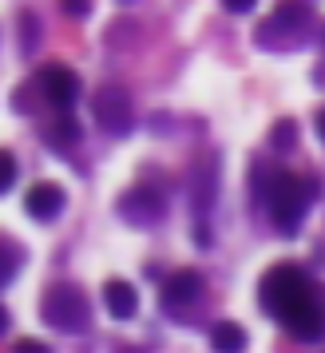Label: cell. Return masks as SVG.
I'll return each mask as SVG.
<instances>
[{"instance_id":"1","label":"cell","mask_w":325,"mask_h":353,"mask_svg":"<svg viewBox=\"0 0 325 353\" xmlns=\"http://www.w3.org/2000/svg\"><path fill=\"white\" fill-rule=\"evenodd\" d=\"M262 310L302 341H325V286H317L302 266L277 262L258 286Z\"/></svg>"},{"instance_id":"2","label":"cell","mask_w":325,"mask_h":353,"mask_svg":"<svg viewBox=\"0 0 325 353\" xmlns=\"http://www.w3.org/2000/svg\"><path fill=\"white\" fill-rule=\"evenodd\" d=\"M313 199H322V183L317 179H297L290 171H282L274 183V191L266 199V210L274 219V230L282 239H293L302 223H306V210L313 207Z\"/></svg>"},{"instance_id":"3","label":"cell","mask_w":325,"mask_h":353,"mask_svg":"<svg viewBox=\"0 0 325 353\" xmlns=\"http://www.w3.org/2000/svg\"><path fill=\"white\" fill-rule=\"evenodd\" d=\"M40 318L60 334H83L92 325V302L76 282H52L40 298Z\"/></svg>"},{"instance_id":"4","label":"cell","mask_w":325,"mask_h":353,"mask_svg":"<svg viewBox=\"0 0 325 353\" xmlns=\"http://www.w3.org/2000/svg\"><path fill=\"white\" fill-rule=\"evenodd\" d=\"M309 28H313V12L306 4H277L254 28V44L266 52H290L309 40Z\"/></svg>"},{"instance_id":"5","label":"cell","mask_w":325,"mask_h":353,"mask_svg":"<svg viewBox=\"0 0 325 353\" xmlns=\"http://www.w3.org/2000/svg\"><path fill=\"white\" fill-rule=\"evenodd\" d=\"M92 115H96V123L103 135H112V139H127L131 131L139 128V119H135V103L123 88H99L96 96H92Z\"/></svg>"},{"instance_id":"6","label":"cell","mask_w":325,"mask_h":353,"mask_svg":"<svg viewBox=\"0 0 325 353\" xmlns=\"http://www.w3.org/2000/svg\"><path fill=\"white\" fill-rule=\"evenodd\" d=\"M115 214L135 230H155L167 219V199H162L151 183H135L115 199Z\"/></svg>"},{"instance_id":"7","label":"cell","mask_w":325,"mask_h":353,"mask_svg":"<svg viewBox=\"0 0 325 353\" xmlns=\"http://www.w3.org/2000/svg\"><path fill=\"white\" fill-rule=\"evenodd\" d=\"M218 199V155H202V159L191 167V210L198 219V242L211 246V230H207V219H211V207Z\"/></svg>"},{"instance_id":"8","label":"cell","mask_w":325,"mask_h":353,"mask_svg":"<svg viewBox=\"0 0 325 353\" xmlns=\"http://www.w3.org/2000/svg\"><path fill=\"white\" fill-rule=\"evenodd\" d=\"M80 88H83L80 76H76L67 64H48L44 72H40V92H44V99L64 115H72L76 99H80Z\"/></svg>"},{"instance_id":"9","label":"cell","mask_w":325,"mask_h":353,"mask_svg":"<svg viewBox=\"0 0 325 353\" xmlns=\"http://www.w3.org/2000/svg\"><path fill=\"white\" fill-rule=\"evenodd\" d=\"M67 207V194L64 187H56V183H36L32 191L24 194V210H28V219L36 223H56Z\"/></svg>"},{"instance_id":"10","label":"cell","mask_w":325,"mask_h":353,"mask_svg":"<svg viewBox=\"0 0 325 353\" xmlns=\"http://www.w3.org/2000/svg\"><path fill=\"white\" fill-rule=\"evenodd\" d=\"M202 294H207V278L198 270H179V274H171L167 286H162V305L175 314L182 305H195Z\"/></svg>"},{"instance_id":"11","label":"cell","mask_w":325,"mask_h":353,"mask_svg":"<svg viewBox=\"0 0 325 353\" xmlns=\"http://www.w3.org/2000/svg\"><path fill=\"white\" fill-rule=\"evenodd\" d=\"M103 305H107V314H112L115 321H131L135 314H139V294H135L131 282L112 278V282L103 286Z\"/></svg>"},{"instance_id":"12","label":"cell","mask_w":325,"mask_h":353,"mask_svg":"<svg viewBox=\"0 0 325 353\" xmlns=\"http://www.w3.org/2000/svg\"><path fill=\"white\" fill-rule=\"evenodd\" d=\"M246 330L238 321H214L211 325V350L214 353H246Z\"/></svg>"},{"instance_id":"13","label":"cell","mask_w":325,"mask_h":353,"mask_svg":"<svg viewBox=\"0 0 325 353\" xmlns=\"http://www.w3.org/2000/svg\"><path fill=\"white\" fill-rule=\"evenodd\" d=\"M80 135H83V131H80V123H76L72 115H60V119H56V123L44 131V139H48V143L60 151V155H64L72 143H80Z\"/></svg>"},{"instance_id":"14","label":"cell","mask_w":325,"mask_h":353,"mask_svg":"<svg viewBox=\"0 0 325 353\" xmlns=\"http://www.w3.org/2000/svg\"><path fill=\"white\" fill-rule=\"evenodd\" d=\"M20 266H24V250H20V242L4 239V246H0V286H4V290L17 282Z\"/></svg>"},{"instance_id":"15","label":"cell","mask_w":325,"mask_h":353,"mask_svg":"<svg viewBox=\"0 0 325 353\" xmlns=\"http://www.w3.org/2000/svg\"><path fill=\"white\" fill-rule=\"evenodd\" d=\"M293 143H297V123L293 119H277L274 131H270V147L274 151H290Z\"/></svg>"},{"instance_id":"16","label":"cell","mask_w":325,"mask_h":353,"mask_svg":"<svg viewBox=\"0 0 325 353\" xmlns=\"http://www.w3.org/2000/svg\"><path fill=\"white\" fill-rule=\"evenodd\" d=\"M17 175H20V163L12 151H4L0 155V194H8L12 187H17Z\"/></svg>"},{"instance_id":"17","label":"cell","mask_w":325,"mask_h":353,"mask_svg":"<svg viewBox=\"0 0 325 353\" xmlns=\"http://www.w3.org/2000/svg\"><path fill=\"white\" fill-rule=\"evenodd\" d=\"M20 24H24V40H20V52L28 56V52H32V40H40V20L24 17V20H20Z\"/></svg>"},{"instance_id":"18","label":"cell","mask_w":325,"mask_h":353,"mask_svg":"<svg viewBox=\"0 0 325 353\" xmlns=\"http://www.w3.org/2000/svg\"><path fill=\"white\" fill-rule=\"evenodd\" d=\"M12 353H52L44 341H32V337H24V341H17L12 345Z\"/></svg>"},{"instance_id":"19","label":"cell","mask_w":325,"mask_h":353,"mask_svg":"<svg viewBox=\"0 0 325 353\" xmlns=\"http://www.w3.org/2000/svg\"><path fill=\"white\" fill-rule=\"evenodd\" d=\"M250 8H254L250 0H230V4H227V12H250Z\"/></svg>"},{"instance_id":"20","label":"cell","mask_w":325,"mask_h":353,"mask_svg":"<svg viewBox=\"0 0 325 353\" xmlns=\"http://www.w3.org/2000/svg\"><path fill=\"white\" fill-rule=\"evenodd\" d=\"M64 12H72V17H92L87 4H64Z\"/></svg>"},{"instance_id":"21","label":"cell","mask_w":325,"mask_h":353,"mask_svg":"<svg viewBox=\"0 0 325 353\" xmlns=\"http://www.w3.org/2000/svg\"><path fill=\"white\" fill-rule=\"evenodd\" d=\"M317 139L325 143V112H317Z\"/></svg>"},{"instance_id":"22","label":"cell","mask_w":325,"mask_h":353,"mask_svg":"<svg viewBox=\"0 0 325 353\" xmlns=\"http://www.w3.org/2000/svg\"><path fill=\"white\" fill-rule=\"evenodd\" d=\"M322 40H325V32H322Z\"/></svg>"}]
</instances>
